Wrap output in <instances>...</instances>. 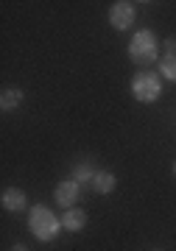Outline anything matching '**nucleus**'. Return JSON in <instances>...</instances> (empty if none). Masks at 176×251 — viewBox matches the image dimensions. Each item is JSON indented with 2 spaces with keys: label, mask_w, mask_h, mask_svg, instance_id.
<instances>
[{
  "label": "nucleus",
  "mask_w": 176,
  "mask_h": 251,
  "mask_svg": "<svg viewBox=\"0 0 176 251\" xmlns=\"http://www.w3.org/2000/svg\"><path fill=\"white\" fill-rule=\"evenodd\" d=\"M28 229H31V234H34L39 243H53L59 237V232H62V221L53 215L48 206L36 204V206H31V212H28Z\"/></svg>",
  "instance_id": "nucleus-1"
},
{
  "label": "nucleus",
  "mask_w": 176,
  "mask_h": 251,
  "mask_svg": "<svg viewBox=\"0 0 176 251\" xmlns=\"http://www.w3.org/2000/svg\"><path fill=\"white\" fill-rule=\"evenodd\" d=\"M129 56H132L134 64H154L159 59V42L154 31L143 28V31H134L132 42H129Z\"/></svg>",
  "instance_id": "nucleus-2"
},
{
  "label": "nucleus",
  "mask_w": 176,
  "mask_h": 251,
  "mask_svg": "<svg viewBox=\"0 0 176 251\" xmlns=\"http://www.w3.org/2000/svg\"><path fill=\"white\" fill-rule=\"evenodd\" d=\"M132 95L137 103H157L159 95H162V75H157V73H151V70L134 73Z\"/></svg>",
  "instance_id": "nucleus-3"
},
{
  "label": "nucleus",
  "mask_w": 176,
  "mask_h": 251,
  "mask_svg": "<svg viewBox=\"0 0 176 251\" xmlns=\"http://www.w3.org/2000/svg\"><path fill=\"white\" fill-rule=\"evenodd\" d=\"M106 20H109V25H112L115 31H129V28L134 25V20H137V9H134V3L117 0V3H112V6H109Z\"/></svg>",
  "instance_id": "nucleus-4"
},
{
  "label": "nucleus",
  "mask_w": 176,
  "mask_h": 251,
  "mask_svg": "<svg viewBox=\"0 0 176 251\" xmlns=\"http://www.w3.org/2000/svg\"><path fill=\"white\" fill-rule=\"evenodd\" d=\"M81 196V184L76 179H64L56 184V190H53V201L59 206H64V209H73L76 206V201H79Z\"/></svg>",
  "instance_id": "nucleus-5"
},
{
  "label": "nucleus",
  "mask_w": 176,
  "mask_h": 251,
  "mask_svg": "<svg viewBox=\"0 0 176 251\" xmlns=\"http://www.w3.org/2000/svg\"><path fill=\"white\" fill-rule=\"evenodd\" d=\"M0 204H3L6 212H23V209L28 206V196L20 187H6L3 196H0Z\"/></svg>",
  "instance_id": "nucleus-6"
},
{
  "label": "nucleus",
  "mask_w": 176,
  "mask_h": 251,
  "mask_svg": "<svg viewBox=\"0 0 176 251\" xmlns=\"http://www.w3.org/2000/svg\"><path fill=\"white\" fill-rule=\"evenodd\" d=\"M87 212L84 209H79V206H73V209H64L62 212V229H67V232H81L84 226H87Z\"/></svg>",
  "instance_id": "nucleus-7"
},
{
  "label": "nucleus",
  "mask_w": 176,
  "mask_h": 251,
  "mask_svg": "<svg viewBox=\"0 0 176 251\" xmlns=\"http://www.w3.org/2000/svg\"><path fill=\"white\" fill-rule=\"evenodd\" d=\"M115 187H117V176L109 171H98L95 179H92V190H95L98 196H109V193H115Z\"/></svg>",
  "instance_id": "nucleus-8"
},
{
  "label": "nucleus",
  "mask_w": 176,
  "mask_h": 251,
  "mask_svg": "<svg viewBox=\"0 0 176 251\" xmlns=\"http://www.w3.org/2000/svg\"><path fill=\"white\" fill-rule=\"evenodd\" d=\"M20 103H23V90H14V87L3 90V95H0V109L3 112H14Z\"/></svg>",
  "instance_id": "nucleus-9"
},
{
  "label": "nucleus",
  "mask_w": 176,
  "mask_h": 251,
  "mask_svg": "<svg viewBox=\"0 0 176 251\" xmlns=\"http://www.w3.org/2000/svg\"><path fill=\"white\" fill-rule=\"evenodd\" d=\"M95 168H92V162H79L76 168H73V179L79 181V184H92L95 179Z\"/></svg>",
  "instance_id": "nucleus-10"
},
{
  "label": "nucleus",
  "mask_w": 176,
  "mask_h": 251,
  "mask_svg": "<svg viewBox=\"0 0 176 251\" xmlns=\"http://www.w3.org/2000/svg\"><path fill=\"white\" fill-rule=\"evenodd\" d=\"M159 73L165 81H174L176 84V53H165L159 56Z\"/></svg>",
  "instance_id": "nucleus-11"
},
{
  "label": "nucleus",
  "mask_w": 176,
  "mask_h": 251,
  "mask_svg": "<svg viewBox=\"0 0 176 251\" xmlns=\"http://www.w3.org/2000/svg\"><path fill=\"white\" fill-rule=\"evenodd\" d=\"M165 50L168 53H176V39H165Z\"/></svg>",
  "instance_id": "nucleus-12"
},
{
  "label": "nucleus",
  "mask_w": 176,
  "mask_h": 251,
  "mask_svg": "<svg viewBox=\"0 0 176 251\" xmlns=\"http://www.w3.org/2000/svg\"><path fill=\"white\" fill-rule=\"evenodd\" d=\"M11 251H28V249H26V246H23V243H17V246H14V249H11Z\"/></svg>",
  "instance_id": "nucleus-13"
},
{
  "label": "nucleus",
  "mask_w": 176,
  "mask_h": 251,
  "mask_svg": "<svg viewBox=\"0 0 176 251\" xmlns=\"http://www.w3.org/2000/svg\"><path fill=\"white\" fill-rule=\"evenodd\" d=\"M174 173H176V162H174Z\"/></svg>",
  "instance_id": "nucleus-14"
},
{
  "label": "nucleus",
  "mask_w": 176,
  "mask_h": 251,
  "mask_svg": "<svg viewBox=\"0 0 176 251\" xmlns=\"http://www.w3.org/2000/svg\"><path fill=\"white\" fill-rule=\"evenodd\" d=\"M154 251H159V249H154Z\"/></svg>",
  "instance_id": "nucleus-15"
}]
</instances>
